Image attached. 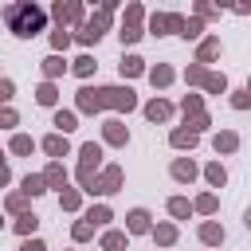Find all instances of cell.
<instances>
[{"mask_svg":"<svg viewBox=\"0 0 251 251\" xmlns=\"http://www.w3.org/2000/svg\"><path fill=\"white\" fill-rule=\"evenodd\" d=\"M12 149H16V153H31V137H16Z\"/></svg>","mask_w":251,"mask_h":251,"instance_id":"obj_21","label":"cell"},{"mask_svg":"<svg viewBox=\"0 0 251 251\" xmlns=\"http://www.w3.org/2000/svg\"><path fill=\"white\" fill-rule=\"evenodd\" d=\"M39 102H43V106H51V102H55V86H51V82H47V86H39Z\"/></svg>","mask_w":251,"mask_h":251,"instance_id":"obj_17","label":"cell"},{"mask_svg":"<svg viewBox=\"0 0 251 251\" xmlns=\"http://www.w3.org/2000/svg\"><path fill=\"white\" fill-rule=\"evenodd\" d=\"M78 106L82 110H98V106H133V94L129 90H82L78 94Z\"/></svg>","mask_w":251,"mask_h":251,"instance_id":"obj_2","label":"cell"},{"mask_svg":"<svg viewBox=\"0 0 251 251\" xmlns=\"http://www.w3.org/2000/svg\"><path fill=\"white\" fill-rule=\"evenodd\" d=\"M98 157H102L98 145H82V169H78V173H82L86 184H90V169H98Z\"/></svg>","mask_w":251,"mask_h":251,"instance_id":"obj_3","label":"cell"},{"mask_svg":"<svg viewBox=\"0 0 251 251\" xmlns=\"http://www.w3.org/2000/svg\"><path fill=\"white\" fill-rule=\"evenodd\" d=\"M24 192H31V196L43 192V176H27V180H24Z\"/></svg>","mask_w":251,"mask_h":251,"instance_id":"obj_15","label":"cell"},{"mask_svg":"<svg viewBox=\"0 0 251 251\" xmlns=\"http://www.w3.org/2000/svg\"><path fill=\"white\" fill-rule=\"evenodd\" d=\"M55 16H59V20H78L82 8H78V4H55Z\"/></svg>","mask_w":251,"mask_h":251,"instance_id":"obj_6","label":"cell"},{"mask_svg":"<svg viewBox=\"0 0 251 251\" xmlns=\"http://www.w3.org/2000/svg\"><path fill=\"white\" fill-rule=\"evenodd\" d=\"M43 149H47L51 157H63V153H67V141H63V137H47V141H43Z\"/></svg>","mask_w":251,"mask_h":251,"instance_id":"obj_9","label":"cell"},{"mask_svg":"<svg viewBox=\"0 0 251 251\" xmlns=\"http://www.w3.org/2000/svg\"><path fill=\"white\" fill-rule=\"evenodd\" d=\"M8 98H12V82H8V78H0V102H8Z\"/></svg>","mask_w":251,"mask_h":251,"instance_id":"obj_27","label":"cell"},{"mask_svg":"<svg viewBox=\"0 0 251 251\" xmlns=\"http://www.w3.org/2000/svg\"><path fill=\"white\" fill-rule=\"evenodd\" d=\"M0 126H16V114L12 110H0Z\"/></svg>","mask_w":251,"mask_h":251,"instance_id":"obj_30","label":"cell"},{"mask_svg":"<svg viewBox=\"0 0 251 251\" xmlns=\"http://www.w3.org/2000/svg\"><path fill=\"white\" fill-rule=\"evenodd\" d=\"M20 251H43V243H35V239H31V243H24Z\"/></svg>","mask_w":251,"mask_h":251,"instance_id":"obj_32","label":"cell"},{"mask_svg":"<svg viewBox=\"0 0 251 251\" xmlns=\"http://www.w3.org/2000/svg\"><path fill=\"white\" fill-rule=\"evenodd\" d=\"M173 176H176V180H192V176H196V165H192V161H176V165H173Z\"/></svg>","mask_w":251,"mask_h":251,"instance_id":"obj_5","label":"cell"},{"mask_svg":"<svg viewBox=\"0 0 251 251\" xmlns=\"http://www.w3.org/2000/svg\"><path fill=\"white\" fill-rule=\"evenodd\" d=\"M216 149H235V133H224V137H216Z\"/></svg>","mask_w":251,"mask_h":251,"instance_id":"obj_22","label":"cell"},{"mask_svg":"<svg viewBox=\"0 0 251 251\" xmlns=\"http://www.w3.org/2000/svg\"><path fill=\"white\" fill-rule=\"evenodd\" d=\"M173 141H176V145H192V141H196V129H176Z\"/></svg>","mask_w":251,"mask_h":251,"instance_id":"obj_12","label":"cell"},{"mask_svg":"<svg viewBox=\"0 0 251 251\" xmlns=\"http://www.w3.org/2000/svg\"><path fill=\"white\" fill-rule=\"evenodd\" d=\"M137 71H141V59H126L122 63V75H137Z\"/></svg>","mask_w":251,"mask_h":251,"instance_id":"obj_20","label":"cell"},{"mask_svg":"<svg viewBox=\"0 0 251 251\" xmlns=\"http://www.w3.org/2000/svg\"><path fill=\"white\" fill-rule=\"evenodd\" d=\"M200 235H204V243H220V239H224V231H220L216 224H204V231H200Z\"/></svg>","mask_w":251,"mask_h":251,"instance_id":"obj_10","label":"cell"},{"mask_svg":"<svg viewBox=\"0 0 251 251\" xmlns=\"http://www.w3.org/2000/svg\"><path fill=\"white\" fill-rule=\"evenodd\" d=\"M118 180H122V173H118V169H106V173H102V180L94 184V192H114V188H118Z\"/></svg>","mask_w":251,"mask_h":251,"instance_id":"obj_4","label":"cell"},{"mask_svg":"<svg viewBox=\"0 0 251 251\" xmlns=\"http://www.w3.org/2000/svg\"><path fill=\"white\" fill-rule=\"evenodd\" d=\"M106 137H110V141H126V129H122L118 122H110V126H106Z\"/></svg>","mask_w":251,"mask_h":251,"instance_id":"obj_13","label":"cell"},{"mask_svg":"<svg viewBox=\"0 0 251 251\" xmlns=\"http://www.w3.org/2000/svg\"><path fill=\"white\" fill-rule=\"evenodd\" d=\"M86 220H94V224H106V220H110V212H106V208H98V212H90Z\"/></svg>","mask_w":251,"mask_h":251,"instance_id":"obj_26","label":"cell"},{"mask_svg":"<svg viewBox=\"0 0 251 251\" xmlns=\"http://www.w3.org/2000/svg\"><path fill=\"white\" fill-rule=\"evenodd\" d=\"M55 126H59L63 133H67V129H75V114H63V110H59V114H55Z\"/></svg>","mask_w":251,"mask_h":251,"instance_id":"obj_11","label":"cell"},{"mask_svg":"<svg viewBox=\"0 0 251 251\" xmlns=\"http://www.w3.org/2000/svg\"><path fill=\"white\" fill-rule=\"evenodd\" d=\"M0 184H8V165H4V153H0Z\"/></svg>","mask_w":251,"mask_h":251,"instance_id":"obj_31","label":"cell"},{"mask_svg":"<svg viewBox=\"0 0 251 251\" xmlns=\"http://www.w3.org/2000/svg\"><path fill=\"white\" fill-rule=\"evenodd\" d=\"M43 184H63V169H59V165H51V169H47V176H43Z\"/></svg>","mask_w":251,"mask_h":251,"instance_id":"obj_14","label":"cell"},{"mask_svg":"<svg viewBox=\"0 0 251 251\" xmlns=\"http://www.w3.org/2000/svg\"><path fill=\"white\" fill-rule=\"evenodd\" d=\"M157 239L161 243H173V227H157Z\"/></svg>","mask_w":251,"mask_h":251,"instance_id":"obj_29","label":"cell"},{"mask_svg":"<svg viewBox=\"0 0 251 251\" xmlns=\"http://www.w3.org/2000/svg\"><path fill=\"white\" fill-rule=\"evenodd\" d=\"M216 51H220V43H216V39H208V43H204V47H200V59H212V55H216Z\"/></svg>","mask_w":251,"mask_h":251,"instance_id":"obj_18","label":"cell"},{"mask_svg":"<svg viewBox=\"0 0 251 251\" xmlns=\"http://www.w3.org/2000/svg\"><path fill=\"white\" fill-rule=\"evenodd\" d=\"M145 114H149L153 122H165V118H169V102H149V106H145Z\"/></svg>","mask_w":251,"mask_h":251,"instance_id":"obj_7","label":"cell"},{"mask_svg":"<svg viewBox=\"0 0 251 251\" xmlns=\"http://www.w3.org/2000/svg\"><path fill=\"white\" fill-rule=\"evenodd\" d=\"M118 247H126V235L110 231V235H106V251H118Z\"/></svg>","mask_w":251,"mask_h":251,"instance_id":"obj_16","label":"cell"},{"mask_svg":"<svg viewBox=\"0 0 251 251\" xmlns=\"http://www.w3.org/2000/svg\"><path fill=\"white\" fill-rule=\"evenodd\" d=\"M16 227H20V231H31V227H35V216H24V220H20Z\"/></svg>","mask_w":251,"mask_h":251,"instance_id":"obj_28","label":"cell"},{"mask_svg":"<svg viewBox=\"0 0 251 251\" xmlns=\"http://www.w3.org/2000/svg\"><path fill=\"white\" fill-rule=\"evenodd\" d=\"M75 71H78V75H90V71H94V59H86V55H82V59L75 63Z\"/></svg>","mask_w":251,"mask_h":251,"instance_id":"obj_19","label":"cell"},{"mask_svg":"<svg viewBox=\"0 0 251 251\" xmlns=\"http://www.w3.org/2000/svg\"><path fill=\"white\" fill-rule=\"evenodd\" d=\"M129 231H149V216L137 208V212H129Z\"/></svg>","mask_w":251,"mask_h":251,"instance_id":"obj_8","label":"cell"},{"mask_svg":"<svg viewBox=\"0 0 251 251\" xmlns=\"http://www.w3.org/2000/svg\"><path fill=\"white\" fill-rule=\"evenodd\" d=\"M4 20H8V27L16 35H35L43 27V12L35 4H8L4 8Z\"/></svg>","mask_w":251,"mask_h":251,"instance_id":"obj_1","label":"cell"},{"mask_svg":"<svg viewBox=\"0 0 251 251\" xmlns=\"http://www.w3.org/2000/svg\"><path fill=\"white\" fill-rule=\"evenodd\" d=\"M208 180H212V184H224V169H220V165H208Z\"/></svg>","mask_w":251,"mask_h":251,"instance_id":"obj_23","label":"cell"},{"mask_svg":"<svg viewBox=\"0 0 251 251\" xmlns=\"http://www.w3.org/2000/svg\"><path fill=\"white\" fill-rule=\"evenodd\" d=\"M169 208H173V216H188V204H184V200H173Z\"/></svg>","mask_w":251,"mask_h":251,"instance_id":"obj_25","label":"cell"},{"mask_svg":"<svg viewBox=\"0 0 251 251\" xmlns=\"http://www.w3.org/2000/svg\"><path fill=\"white\" fill-rule=\"evenodd\" d=\"M169 78H173L169 67H157V71H153V82H169Z\"/></svg>","mask_w":251,"mask_h":251,"instance_id":"obj_24","label":"cell"}]
</instances>
